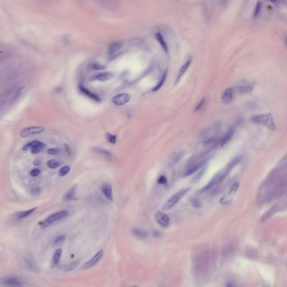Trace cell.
<instances>
[{
  "label": "cell",
  "mask_w": 287,
  "mask_h": 287,
  "mask_svg": "<svg viewBox=\"0 0 287 287\" xmlns=\"http://www.w3.org/2000/svg\"><path fill=\"white\" fill-rule=\"evenodd\" d=\"M210 158L211 154L208 152L195 159V161L190 163V164L187 167L183 173V176H189L195 172L202 168L209 161Z\"/></svg>",
  "instance_id": "cell-1"
},
{
  "label": "cell",
  "mask_w": 287,
  "mask_h": 287,
  "mask_svg": "<svg viewBox=\"0 0 287 287\" xmlns=\"http://www.w3.org/2000/svg\"><path fill=\"white\" fill-rule=\"evenodd\" d=\"M191 189V187H188L184 188L177 192L176 193L172 195L171 197L168 199L163 204L162 209L164 210L170 209L174 206L182 198L184 197L187 192Z\"/></svg>",
  "instance_id": "cell-2"
},
{
  "label": "cell",
  "mask_w": 287,
  "mask_h": 287,
  "mask_svg": "<svg viewBox=\"0 0 287 287\" xmlns=\"http://www.w3.org/2000/svg\"><path fill=\"white\" fill-rule=\"evenodd\" d=\"M251 121L257 124L264 125L270 130L273 131L276 130V126L272 114L256 115L251 118Z\"/></svg>",
  "instance_id": "cell-3"
},
{
  "label": "cell",
  "mask_w": 287,
  "mask_h": 287,
  "mask_svg": "<svg viewBox=\"0 0 287 287\" xmlns=\"http://www.w3.org/2000/svg\"><path fill=\"white\" fill-rule=\"evenodd\" d=\"M69 215V213L67 210H61L56 212L54 214H51L47 218H46L41 223V227L42 228H46L49 225L52 224L53 223L61 219H63L67 217Z\"/></svg>",
  "instance_id": "cell-4"
},
{
  "label": "cell",
  "mask_w": 287,
  "mask_h": 287,
  "mask_svg": "<svg viewBox=\"0 0 287 287\" xmlns=\"http://www.w3.org/2000/svg\"><path fill=\"white\" fill-rule=\"evenodd\" d=\"M239 187L238 182H234L231 187V189L229 192L224 195L223 197L220 200V204L222 205H227L232 202L234 197L235 196L236 192L238 190Z\"/></svg>",
  "instance_id": "cell-5"
},
{
  "label": "cell",
  "mask_w": 287,
  "mask_h": 287,
  "mask_svg": "<svg viewBox=\"0 0 287 287\" xmlns=\"http://www.w3.org/2000/svg\"><path fill=\"white\" fill-rule=\"evenodd\" d=\"M103 254H104L103 250H100L99 251H98L92 259H90L89 261L86 262L85 263L83 264L82 266H81V269L85 270L93 267L94 265H95L100 261V260L103 255Z\"/></svg>",
  "instance_id": "cell-6"
},
{
  "label": "cell",
  "mask_w": 287,
  "mask_h": 287,
  "mask_svg": "<svg viewBox=\"0 0 287 287\" xmlns=\"http://www.w3.org/2000/svg\"><path fill=\"white\" fill-rule=\"evenodd\" d=\"M44 127L42 126H34L28 127L23 130L20 132V136L22 138H26L29 136L40 133L44 131Z\"/></svg>",
  "instance_id": "cell-7"
},
{
  "label": "cell",
  "mask_w": 287,
  "mask_h": 287,
  "mask_svg": "<svg viewBox=\"0 0 287 287\" xmlns=\"http://www.w3.org/2000/svg\"><path fill=\"white\" fill-rule=\"evenodd\" d=\"M155 218L157 223L161 226L167 227L170 225V218L163 211H158L155 214Z\"/></svg>",
  "instance_id": "cell-8"
},
{
  "label": "cell",
  "mask_w": 287,
  "mask_h": 287,
  "mask_svg": "<svg viewBox=\"0 0 287 287\" xmlns=\"http://www.w3.org/2000/svg\"><path fill=\"white\" fill-rule=\"evenodd\" d=\"M77 190L78 186L76 184H75L66 192L63 196V200L65 202H70V201H75L78 199L77 197Z\"/></svg>",
  "instance_id": "cell-9"
},
{
  "label": "cell",
  "mask_w": 287,
  "mask_h": 287,
  "mask_svg": "<svg viewBox=\"0 0 287 287\" xmlns=\"http://www.w3.org/2000/svg\"><path fill=\"white\" fill-rule=\"evenodd\" d=\"M131 99V95L128 93L117 94L112 98V102L116 106H122L128 103Z\"/></svg>",
  "instance_id": "cell-10"
},
{
  "label": "cell",
  "mask_w": 287,
  "mask_h": 287,
  "mask_svg": "<svg viewBox=\"0 0 287 287\" xmlns=\"http://www.w3.org/2000/svg\"><path fill=\"white\" fill-rule=\"evenodd\" d=\"M2 283L4 286L8 287H20L23 286V282L21 279L15 277L5 278L2 280Z\"/></svg>",
  "instance_id": "cell-11"
},
{
  "label": "cell",
  "mask_w": 287,
  "mask_h": 287,
  "mask_svg": "<svg viewBox=\"0 0 287 287\" xmlns=\"http://www.w3.org/2000/svg\"><path fill=\"white\" fill-rule=\"evenodd\" d=\"M237 124H236V125ZM236 125L231 127L228 130V131L226 132L225 134L220 139V140H219V145H220L222 146V145H225L232 139V138L234 134V132L236 131Z\"/></svg>",
  "instance_id": "cell-12"
},
{
  "label": "cell",
  "mask_w": 287,
  "mask_h": 287,
  "mask_svg": "<svg viewBox=\"0 0 287 287\" xmlns=\"http://www.w3.org/2000/svg\"><path fill=\"white\" fill-rule=\"evenodd\" d=\"M114 75V74L112 72H101L94 74L92 77V80L106 81L113 78Z\"/></svg>",
  "instance_id": "cell-13"
},
{
  "label": "cell",
  "mask_w": 287,
  "mask_h": 287,
  "mask_svg": "<svg viewBox=\"0 0 287 287\" xmlns=\"http://www.w3.org/2000/svg\"><path fill=\"white\" fill-rule=\"evenodd\" d=\"M254 88V85L252 83L245 82L241 83L237 87V89L241 94H249L251 93Z\"/></svg>",
  "instance_id": "cell-14"
},
{
  "label": "cell",
  "mask_w": 287,
  "mask_h": 287,
  "mask_svg": "<svg viewBox=\"0 0 287 287\" xmlns=\"http://www.w3.org/2000/svg\"><path fill=\"white\" fill-rule=\"evenodd\" d=\"M219 176H220V172L218 173L216 175H215L214 177L210 180V181L206 186L203 187L200 190H199V193L200 194L205 193L210 190L211 188H212L215 185H216L217 183L218 184L219 179Z\"/></svg>",
  "instance_id": "cell-15"
},
{
  "label": "cell",
  "mask_w": 287,
  "mask_h": 287,
  "mask_svg": "<svg viewBox=\"0 0 287 287\" xmlns=\"http://www.w3.org/2000/svg\"><path fill=\"white\" fill-rule=\"evenodd\" d=\"M233 98V90L232 88H228L223 92L221 95V99L223 103L228 104L232 101Z\"/></svg>",
  "instance_id": "cell-16"
},
{
  "label": "cell",
  "mask_w": 287,
  "mask_h": 287,
  "mask_svg": "<svg viewBox=\"0 0 287 287\" xmlns=\"http://www.w3.org/2000/svg\"><path fill=\"white\" fill-rule=\"evenodd\" d=\"M79 90H80V91L81 92V93L83 94L84 95H85L86 97H88V98H90L91 99L95 101H97V102H99V101H101L98 95H97L96 94H95L92 93L91 92H90L89 90H88L84 86L80 85H79Z\"/></svg>",
  "instance_id": "cell-17"
},
{
  "label": "cell",
  "mask_w": 287,
  "mask_h": 287,
  "mask_svg": "<svg viewBox=\"0 0 287 287\" xmlns=\"http://www.w3.org/2000/svg\"><path fill=\"white\" fill-rule=\"evenodd\" d=\"M281 206H283V205H281L280 204H279L272 207L266 213H265V214H264L263 217L261 218V220L262 222H265L269 218L271 217L275 213H277L279 210H280Z\"/></svg>",
  "instance_id": "cell-18"
},
{
  "label": "cell",
  "mask_w": 287,
  "mask_h": 287,
  "mask_svg": "<svg viewBox=\"0 0 287 287\" xmlns=\"http://www.w3.org/2000/svg\"><path fill=\"white\" fill-rule=\"evenodd\" d=\"M24 261L29 269L35 272H38V268L32 257L30 256H26L25 257H24Z\"/></svg>",
  "instance_id": "cell-19"
},
{
  "label": "cell",
  "mask_w": 287,
  "mask_h": 287,
  "mask_svg": "<svg viewBox=\"0 0 287 287\" xmlns=\"http://www.w3.org/2000/svg\"><path fill=\"white\" fill-rule=\"evenodd\" d=\"M101 190L102 193L106 197L110 202L113 201V195H112V186L109 184H106L103 185Z\"/></svg>",
  "instance_id": "cell-20"
},
{
  "label": "cell",
  "mask_w": 287,
  "mask_h": 287,
  "mask_svg": "<svg viewBox=\"0 0 287 287\" xmlns=\"http://www.w3.org/2000/svg\"><path fill=\"white\" fill-rule=\"evenodd\" d=\"M191 59H190V60H188L183 65V66L181 67V69L179 71V73H178L177 76V78H176V81H175L176 84H177L179 83V81L181 80V79L183 76V75L185 74V72H186L187 70L188 69V67H189L190 65H191Z\"/></svg>",
  "instance_id": "cell-21"
},
{
  "label": "cell",
  "mask_w": 287,
  "mask_h": 287,
  "mask_svg": "<svg viewBox=\"0 0 287 287\" xmlns=\"http://www.w3.org/2000/svg\"><path fill=\"white\" fill-rule=\"evenodd\" d=\"M132 233L134 236L140 239H145L148 237L147 232L140 228H134L132 230Z\"/></svg>",
  "instance_id": "cell-22"
},
{
  "label": "cell",
  "mask_w": 287,
  "mask_h": 287,
  "mask_svg": "<svg viewBox=\"0 0 287 287\" xmlns=\"http://www.w3.org/2000/svg\"><path fill=\"white\" fill-rule=\"evenodd\" d=\"M62 249L61 248H58L54 252V254L52 259V262H51V267L54 268L58 264H59L61 255H62Z\"/></svg>",
  "instance_id": "cell-23"
},
{
  "label": "cell",
  "mask_w": 287,
  "mask_h": 287,
  "mask_svg": "<svg viewBox=\"0 0 287 287\" xmlns=\"http://www.w3.org/2000/svg\"><path fill=\"white\" fill-rule=\"evenodd\" d=\"M79 264V261H75L72 263H70L69 264L62 265L60 267V269L63 272H70L74 270L78 266Z\"/></svg>",
  "instance_id": "cell-24"
},
{
  "label": "cell",
  "mask_w": 287,
  "mask_h": 287,
  "mask_svg": "<svg viewBox=\"0 0 287 287\" xmlns=\"http://www.w3.org/2000/svg\"><path fill=\"white\" fill-rule=\"evenodd\" d=\"M122 44L119 42H114L109 46L108 48L109 56H112L115 54L117 51H118L121 48Z\"/></svg>",
  "instance_id": "cell-25"
},
{
  "label": "cell",
  "mask_w": 287,
  "mask_h": 287,
  "mask_svg": "<svg viewBox=\"0 0 287 287\" xmlns=\"http://www.w3.org/2000/svg\"><path fill=\"white\" fill-rule=\"evenodd\" d=\"M37 209V208H33L31 209L19 212V213H18L17 214V215H16V217L17 219H24V218L28 217V216H29Z\"/></svg>",
  "instance_id": "cell-26"
},
{
  "label": "cell",
  "mask_w": 287,
  "mask_h": 287,
  "mask_svg": "<svg viewBox=\"0 0 287 287\" xmlns=\"http://www.w3.org/2000/svg\"><path fill=\"white\" fill-rule=\"evenodd\" d=\"M206 168H207L206 167H203L202 168H201V170L199 171V172L194 176L193 179H192L191 183H193V184L197 183L201 179L202 177L203 176V175L205 173V172L206 171Z\"/></svg>",
  "instance_id": "cell-27"
},
{
  "label": "cell",
  "mask_w": 287,
  "mask_h": 287,
  "mask_svg": "<svg viewBox=\"0 0 287 287\" xmlns=\"http://www.w3.org/2000/svg\"><path fill=\"white\" fill-rule=\"evenodd\" d=\"M155 38L157 39V40L158 41V42L160 43V44L161 45L162 47L163 48V50L165 52V53H167L168 52V46L167 45V43H165L164 39H163V37L162 35V34L160 33H157L155 34Z\"/></svg>",
  "instance_id": "cell-28"
},
{
  "label": "cell",
  "mask_w": 287,
  "mask_h": 287,
  "mask_svg": "<svg viewBox=\"0 0 287 287\" xmlns=\"http://www.w3.org/2000/svg\"><path fill=\"white\" fill-rule=\"evenodd\" d=\"M45 147V144L39 141V142L31 148V152L33 154H36L42 151V150Z\"/></svg>",
  "instance_id": "cell-29"
},
{
  "label": "cell",
  "mask_w": 287,
  "mask_h": 287,
  "mask_svg": "<svg viewBox=\"0 0 287 287\" xmlns=\"http://www.w3.org/2000/svg\"><path fill=\"white\" fill-rule=\"evenodd\" d=\"M61 164V162L56 159H51L48 161L47 162V165L48 167L51 169H56L60 167Z\"/></svg>",
  "instance_id": "cell-30"
},
{
  "label": "cell",
  "mask_w": 287,
  "mask_h": 287,
  "mask_svg": "<svg viewBox=\"0 0 287 287\" xmlns=\"http://www.w3.org/2000/svg\"><path fill=\"white\" fill-rule=\"evenodd\" d=\"M167 75V70H165V71L163 74L162 78L161 79L160 82H159L158 84L156 85L155 86L154 88H153V89H152V92H156V91H157L158 90H159L161 88V86L163 85V84H164L165 79H166Z\"/></svg>",
  "instance_id": "cell-31"
},
{
  "label": "cell",
  "mask_w": 287,
  "mask_h": 287,
  "mask_svg": "<svg viewBox=\"0 0 287 287\" xmlns=\"http://www.w3.org/2000/svg\"><path fill=\"white\" fill-rule=\"evenodd\" d=\"M70 170H71V168H70L69 165H65V166L62 167L60 170V171H59V175L60 176H62V177L65 176L66 174H67L69 173Z\"/></svg>",
  "instance_id": "cell-32"
},
{
  "label": "cell",
  "mask_w": 287,
  "mask_h": 287,
  "mask_svg": "<svg viewBox=\"0 0 287 287\" xmlns=\"http://www.w3.org/2000/svg\"><path fill=\"white\" fill-rule=\"evenodd\" d=\"M184 154H184L183 153H179V154H177V155H176V156L174 158V159H173V161H172V162H171V164H170L171 167H173V166H174V165H176L177 163H179V161H180V160H181V159L183 157Z\"/></svg>",
  "instance_id": "cell-33"
},
{
  "label": "cell",
  "mask_w": 287,
  "mask_h": 287,
  "mask_svg": "<svg viewBox=\"0 0 287 287\" xmlns=\"http://www.w3.org/2000/svg\"><path fill=\"white\" fill-rule=\"evenodd\" d=\"M247 256L249 257L250 258H256L258 255L257 254V251L256 249H255L253 248H248L246 251Z\"/></svg>",
  "instance_id": "cell-34"
},
{
  "label": "cell",
  "mask_w": 287,
  "mask_h": 287,
  "mask_svg": "<svg viewBox=\"0 0 287 287\" xmlns=\"http://www.w3.org/2000/svg\"><path fill=\"white\" fill-rule=\"evenodd\" d=\"M190 202L191 205L195 208H199L201 206V202L200 200L196 197H192L190 199Z\"/></svg>",
  "instance_id": "cell-35"
},
{
  "label": "cell",
  "mask_w": 287,
  "mask_h": 287,
  "mask_svg": "<svg viewBox=\"0 0 287 287\" xmlns=\"http://www.w3.org/2000/svg\"><path fill=\"white\" fill-rule=\"evenodd\" d=\"M261 7H262L261 2L260 1H257V2L256 3V6H255V11H254V18H256L259 15V14L261 11Z\"/></svg>",
  "instance_id": "cell-36"
},
{
  "label": "cell",
  "mask_w": 287,
  "mask_h": 287,
  "mask_svg": "<svg viewBox=\"0 0 287 287\" xmlns=\"http://www.w3.org/2000/svg\"><path fill=\"white\" fill-rule=\"evenodd\" d=\"M61 149L58 147L50 148L47 150V153L49 155H56L60 154L61 152Z\"/></svg>",
  "instance_id": "cell-37"
},
{
  "label": "cell",
  "mask_w": 287,
  "mask_h": 287,
  "mask_svg": "<svg viewBox=\"0 0 287 287\" xmlns=\"http://www.w3.org/2000/svg\"><path fill=\"white\" fill-rule=\"evenodd\" d=\"M107 140H108L110 143L115 144L116 142L117 135H113L108 132L106 133V134Z\"/></svg>",
  "instance_id": "cell-38"
},
{
  "label": "cell",
  "mask_w": 287,
  "mask_h": 287,
  "mask_svg": "<svg viewBox=\"0 0 287 287\" xmlns=\"http://www.w3.org/2000/svg\"><path fill=\"white\" fill-rule=\"evenodd\" d=\"M39 142V140H33L32 141H31L30 142H28V144H25L23 147V150L24 151H26L27 150H28L29 148H31L32 147H33L35 145H36L38 142Z\"/></svg>",
  "instance_id": "cell-39"
},
{
  "label": "cell",
  "mask_w": 287,
  "mask_h": 287,
  "mask_svg": "<svg viewBox=\"0 0 287 287\" xmlns=\"http://www.w3.org/2000/svg\"><path fill=\"white\" fill-rule=\"evenodd\" d=\"M66 239V237L65 236H59L56 237L54 241V245H56L59 243H61L63 242H64Z\"/></svg>",
  "instance_id": "cell-40"
},
{
  "label": "cell",
  "mask_w": 287,
  "mask_h": 287,
  "mask_svg": "<svg viewBox=\"0 0 287 287\" xmlns=\"http://www.w3.org/2000/svg\"><path fill=\"white\" fill-rule=\"evenodd\" d=\"M30 192L33 195H37L41 192V189L38 187H34L31 188Z\"/></svg>",
  "instance_id": "cell-41"
},
{
  "label": "cell",
  "mask_w": 287,
  "mask_h": 287,
  "mask_svg": "<svg viewBox=\"0 0 287 287\" xmlns=\"http://www.w3.org/2000/svg\"><path fill=\"white\" fill-rule=\"evenodd\" d=\"M205 102H206V98H204L202 99V101H200V103L197 105V106H196V107L195 108V110L196 111H197V110H200L204 107V106L205 105Z\"/></svg>",
  "instance_id": "cell-42"
},
{
  "label": "cell",
  "mask_w": 287,
  "mask_h": 287,
  "mask_svg": "<svg viewBox=\"0 0 287 287\" xmlns=\"http://www.w3.org/2000/svg\"><path fill=\"white\" fill-rule=\"evenodd\" d=\"M158 183L161 185H166L167 183V179L164 176H161L158 179Z\"/></svg>",
  "instance_id": "cell-43"
},
{
  "label": "cell",
  "mask_w": 287,
  "mask_h": 287,
  "mask_svg": "<svg viewBox=\"0 0 287 287\" xmlns=\"http://www.w3.org/2000/svg\"><path fill=\"white\" fill-rule=\"evenodd\" d=\"M92 68L95 70H101L105 69L106 67L103 66V65H99L98 63H94L93 65H92Z\"/></svg>",
  "instance_id": "cell-44"
},
{
  "label": "cell",
  "mask_w": 287,
  "mask_h": 287,
  "mask_svg": "<svg viewBox=\"0 0 287 287\" xmlns=\"http://www.w3.org/2000/svg\"><path fill=\"white\" fill-rule=\"evenodd\" d=\"M40 173V171L37 168L33 169L31 171V175L32 177H37Z\"/></svg>",
  "instance_id": "cell-45"
},
{
  "label": "cell",
  "mask_w": 287,
  "mask_h": 287,
  "mask_svg": "<svg viewBox=\"0 0 287 287\" xmlns=\"http://www.w3.org/2000/svg\"><path fill=\"white\" fill-rule=\"evenodd\" d=\"M40 161H39V160H35V161L34 162V164L35 165H39V164H40Z\"/></svg>",
  "instance_id": "cell-46"
},
{
  "label": "cell",
  "mask_w": 287,
  "mask_h": 287,
  "mask_svg": "<svg viewBox=\"0 0 287 287\" xmlns=\"http://www.w3.org/2000/svg\"><path fill=\"white\" fill-rule=\"evenodd\" d=\"M268 1H269L272 2V3H275L277 2V0H268Z\"/></svg>",
  "instance_id": "cell-47"
}]
</instances>
